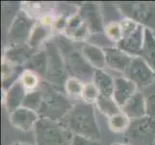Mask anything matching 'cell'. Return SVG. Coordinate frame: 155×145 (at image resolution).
I'll return each instance as SVG.
<instances>
[{
	"label": "cell",
	"instance_id": "obj_16",
	"mask_svg": "<svg viewBox=\"0 0 155 145\" xmlns=\"http://www.w3.org/2000/svg\"><path fill=\"white\" fill-rule=\"evenodd\" d=\"M121 112L130 120L140 119L147 115V99L140 91L133 95L127 103L120 107Z\"/></svg>",
	"mask_w": 155,
	"mask_h": 145
},
{
	"label": "cell",
	"instance_id": "obj_5",
	"mask_svg": "<svg viewBox=\"0 0 155 145\" xmlns=\"http://www.w3.org/2000/svg\"><path fill=\"white\" fill-rule=\"evenodd\" d=\"M120 22L122 29V37L117 43V47L133 57L141 56L146 28L129 19H124Z\"/></svg>",
	"mask_w": 155,
	"mask_h": 145
},
{
	"label": "cell",
	"instance_id": "obj_27",
	"mask_svg": "<svg viewBox=\"0 0 155 145\" xmlns=\"http://www.w3.org/2000/svg\"><path fill=\"white\" fill-rule=\"evenodd\" d=\"M42 96H44V90L36 89L33 91H30L25 97L22 106L26 107V109H29L31 110H34L38 113L41 105Z\"/></svg>",
	"mask_w": 155,
	"mask_h": 145
},
{
	"label": "cell",
	"instance_id": "obj_24",
	"mask_svg": "<svg viewBox=\"0 0 155 145\" xmlns=\"http://www.w3.org/2000/svg\"><path fill=\"white\" fill-rule=\"evenodd\" d=\"M27 65H28L27 69L32 70L36 74H41V77L45 78L47 70V55H46L45 48L36 51L33 54V56L30 58Z\"/></svg>",
	"mask_w": 155,
	"mask_h": 145
},
{
	"label": "cell",
	"instance_id": "obj_17",
	"mask_svg": "<svg viewBox=\"0 0 155 145\" xmlns=\"http://www.w3.org/2000/svg\"><path fill=\"white\" fill-rule=\"evenodd\" d=\"M36 51V50L28 45V43L17 46H9L4 52L3 60L22 67L23 64L29 62L30 58Z\"/></svg>",
	"mask_w": 155,
	"mask_h": 145
},
{
	"label": "cell",
	"instance_id": "obj_34",
	"mask_svg": "<svg viewBox=\"0 0 155 145\" xmlns=\"http://www.w3.org/2000/svg\"><path fill=\"white\" fill-rule=\"evenodd\" d=\"M12 145H32L30 142H26V141H17L14 142Z\"/></svg>",
	"mask_w": 155,
	"mask_h": 145
},
{
	"label": "cell",
	"instance_id": "obj_30",
	"mask_svg": "<svg viewBox=\"0 0 155 145\" xmlns=\"http://www.w3.org/2000/svg\"><path fill=\"white\" fill-rule=\"evenodd\" d=\"M99 96H100L99 91L93 82L85 83L83 92H82V97H81L83 102H85V103H87V104L94 105V103H97Z\"/></svg>",
	"mask_w": 155,
	"mask_h": 145
},
{
	"label": "cell",
	"instance_id": "obj_7",
	"mask_svg": "<svg viewBox=\"0 0 155 145\" xmlns=\"http://www.w3.org/2000/svg\"><path fill=\"white\" fill-rule=\"evenodd\" d=\"M124 139L128 145H154L155 119L147 115L131 120L129 128L124 133Z\"/></svg>",
	"mask_w": 155,
	"mask_h": 145
},
{
	"label": "cell",
	"instance_id": "obj_3",
	"mask_svg": "<svg viewBox=\"0 0 155 145\" xmlns=\"http://www.w3.org/2000/svg\"><path fill=\"white\" fill-rule=\"evenodd\" d=\"M34 133L35 145H73L74 135L61 121L40 117Z\"/></svg>",
	"mask_w": 155,
	"mask_h": 145
},
{
	"label": "cell",
	"instance_id": "obj_26",
	"mask_svg": "<svg viewBox=\"0 0 155 145\" xmlns=\"http://www.w3.org/2000/svg\"><path fill=\"white\" fill-rule=\"evenodd\" d=\"M131 120L122 112L109 118L108 125L111 131L115 133H125L130 126Z\"/></svg>",
	"mask_w": 155,
	"mask_h": 145
},
{
	"label": "cell",
	"instance_id": "obj_9",
	"mask_svg": "<svg viewBox=\"0 0 155 145\" xmlns=\"http://www.w3.org/2000/svg\"><path fill=\"white\" fill-rule=\"evenodd\" d=\"M37 21L38 20H36L24 10H19L17 12L7 33L9 46H17L28 43Z\"/></svg>",
	"mask_w": 155,
	"mask_h": 145
},
{
	"label": "cell",
	"instance_id": "obj_14",
	"mask_svg": "<svg viewBox=\"0 0 155 145\" xmlns=\"http://www.w3.org/2000/svg\"><path fill=\"white\" fill-rule=\"evenodd\" d=\"M28 91L18 78L6 90L4 97V105L9 114L22 106Z\"/></svg>",
	"mask_w": 155,
	"mask_h": 145
},
{
	"label": "cell",
	"instance_id": "obj_2",
	"mask_svg": "<svg viewBox=\"0 0 155 145\" xmlns=\"http://www.w3.org/2000/svg\"><path fill=\"white\" fill-rule=\"evenodd\" d=\"M56 45L63 56L68 77L77 78L82 82H93L95 69L91 66L81 51L72 44L71 40L65 35H59Z\"/></svg>",
	"mask_w": 155,
	"mask_h": 145
},
{
	"label": "cell",
	"instance_id": "obj_4",
	"mask_svg": "<svg viewBox=\"0 0 155 145\" xmlns=\"http://www.w3.org/2000/svg\"><path fill=\"white\" fill-rule=\"evenodd\" d=\"M73 106L74 105L67 95L55 89V87H46L44 89V96L38 114L42 118L61 121L65 119Z\"/></svg>",
	"mask_w": 155,
	"mask_h": 145
},
{
	"label": "cell",
	"instance_id": "obj_1",
	"mask_svg": "<svg viewBox=\"0 0 155 145\" xmlns=\"http://www.w3.org/2000/svg\"><path fill=\"white\" fill-rule=\"evenodd\" d=\"M65 119H67L65 126L73 135L94 141H99L101 139L100 129L92 104L83 102L74 105Z\"/></svg>",
	"mask_w": 155,
	"mask_h": 145
},
{
	"label": "cell",
	"instance_id": "obj_25",
	"mask_svg": "<svg viewBox=\"0 0 155 145\" xmlns=\"http://www.w3.org/2000/svg\"><path fill=\"white\" fill-rule=\"evenodd\" d=\"M95 104L98 106L99 110L108 118L121 112L120 107L117 105L113 97H106L100 95Z\"/></svg>",
	"mask_w": 155,
	"mask_h": 145
},
{
	"label": "cell",
	"instance_id": "obj_19",
	"mask_svg": "<svg viewBox=\"0 0 155 145\" xmlns=\"http://www.w3.org/2000/svg\"><path fill=\"white\" fill-rule=\"evenodd\" d=\"M80 51L86 60L94 69L103 70L106 66V58L104 50L90 43H82L80 47Z\"/></svg>",
	"mask_w": 155,
	"mask_h": 145
},
{
	"label": "cell",
	"instance_id": "obj_22",
	"mask_svg": "<svg viewBox=\"0 0 155 145\" xmlns=\"http://www.w3.org/2000/svg\"><path fill=\"white\" fill-rule=\"evenodd\" d=\"M52 28L53 27H51V26L46 25L45 23H42L41 20H38L31 33V36L28 41V45L31 47H33L34 50H38L39 47L48 38Z\"/></svg>",
	"mask_w": 155,
	"mask_h": 145
},
{
	"label": "cell",
	"instance_id": "obj_6",
	"mask_svg": "<svg viewBox=\"0 0 155 145\" xmlns=\"http://www.w3.org/2000/svg\"><path fill=\"white\" fill-rule=\"evenodd\" d=\"M45 48L47 55V70L45 78L53 87H62L69 78L63 56L56 43H46Z\"/></svg>",
	"mask_w": 155,
	"mask_h": 145
},
{
	"label": "cell",
	"instance_id": "obj_8",
	"mask_svg": "<svg viewBox=\"0 0 155 145\" xmlns=\"http://www.w3.org/2000/svg\"><path fill=\"white\" fill-rule=\"evenodd\" d=\"M125 19L155 32V2H125L117 5Z\"/></svg>",
	"mask_w": 155,
	"mask_h": 145
},
{
	"label": "cell",
	"instance_id": "obj_35",
	"mask_svg": "<svg viewBox=\"0 0 155 145\" xmlns=\"http://www.w3.org/2000/svg\"><path fill=\"white\" fill-rule=\"evenodd\" d=\"M111 145H128L127 143H120V142H114L112 143Z\"/></svg>",
	"mask_w": 155,
	"mask_h": 145
},
{
	"label": "cell",
	"instance_id": "obj_23",
	"mask_svg": "<svg viewBox=\"0 0 155 145\" xmlns=\"http://www.w3.org/2000/svg\"><path fill=\"white\" fill-rule=\"evenodd\" d=\"M20 66L7 61L2 62V86L6 91L11 85L19 78L21 72Z\"/></svg>",
	"mask_w": 155,
	"mask_h": 145
},
{
	"label": "cell",
	"instance_id": "obj_31",
	"mask_svg": "<svg viewBox=\"0 0 155 145\" xmlns=\"http://www.w3.org/2000/svg\"><path fill=\"white\" fill-rule=\"evenodd\" d=\"M104 32L108 38L116 44L122 37V29L120 21H111L104 28Z\"/></svg>",
	"mask_w": 155,
	"mask_h": 145
},
{
	"label": "cell",
	"instance_id": "obj_36",
	"mask_svg": "<svg viewBox=\"0 0 155 145\" xmlns=\"http://www.w3.org/2000/svg\"><path fill=\"white\" fill-rule=\"evenodd\" d=\"M153 33H154V32H153ZM154 35H155V33H154Z\"/></svg>",
	"mask_w": 155,
	"mask_h": 145
},
{
	"label": "cell",
	"instance_id": "obj_20",
	"mask_svg": "<svg viewBox=\"0 0 155 145\" xmlns=\"http://www.w3.org/2000/svg\"><path fill=\"white\" fill-rule=\"evenodd\" d=\"M93 83L98 89L100 95L106 97H113L114 87H115V78H113L109 74L104 72L103 70L95 69Z\"/></svg>",
	"mask_w": 155,
	"mask_h": 145
},
{
	"label": "cell",
	"instance_id": "obj_12",
	"mask_svg": "<svg viewBox=\"0 0 155 145\" xmlns=\"http://www.w3.org/2000/svg\"><path fill=\"white\" fill-rule=\"evenodd\" d=\"M10 123L15 129L23 132L32 130L40 119V115L36 111L21 106L10 114Z\"/></svg>",
	"mask_w": 155,
	"mask_h": 145
},
{
	"label": "cell",
	"instance_id": "obj_21",
	"mask_svg": "<svg viewBox=\"0 0 155 145\" xmlns=\"http://www.w3.org/2000/svg\"><path fill=\"white\" fill-rule=\"evenodd\" d=\"M141 57L155 72V35L147 28L145 31V42L142 48Z\"/></svg>",
	"mask_w": 155,
	"mask_h": 145
},
{
	"label": "cell",
	"instance_id": "obj_13",
	"mask_svg": "<svg viewBox=\"0 0 155 145\" xmlns=\"http://www.w3.org/2000/svg\"><path fill=\"white\" fill-rule=\"evenodd\" d=\"M103 50L106 58V66H108L110 69L116 70V71L125 73L130 65L133 56L121 50L117 47H104Z\"/></svg>",
	"mask_w": 155,
	"mask_h": 145
},
{
	"label": "cell",
	"instance_id": "obj_15",
	"mask_svg": "<svg viewBox=\"0 0 155 145\" xmlns=\"http://www.w3.org/2000/svg\"><path fill=\"white\" fill-rule=\"evenodd\" d=\"M90 34L92 33L89 27L78 14H74L71 17H69L66 28L64 30V35L68 39L81 42L89 38Z\"/></svg>",
	"mask_w": 155,
	"mask_h": 145
},
{
	"label": "cell",
	"instance_id": "obj_10",
	"mask_svg": "<svg viewBox=\"0 0 155 145\" xmlns=\"http://www.w3.org/2000/svg\"><path fill=\"white\" fill-rule=\"evenodd\" d=\"M124 74L125 78L132 80L137 87H147L155 81V72L141 56L133 57Z\"/></svg>",
	"mask_w": 155,
	"mask_h": 145
},
{
	"label": "cell",
	"instance_id": "obj_33",
	"mask_svg": "<svg viewBox=\"0 0 155 145\" xmlns=\"http://www.w3.org/2000/svg\"><path fill=\"white\" fill-rule=\"evenodd\" d=\"M73 145H100V144L98 143V141L91 140V139L74 135Z\"/></svg>",
	"mask_w": 155,
	"mask_h": 145
},
{
	"label": "cell",
	"instance_id": "obj_11",
	"mask_svg": "<svg viewBox=\"0 0 155 145\" xmlns=\"http://www.w3.org/2000/svg\"><path fill=\"white\" fill-rule=\"evenodd\" d=\"M85 21L91 33H101L104 31L102 14L99 6L94 2H86L80 5L77 13Z\"/></svg>",
	"mask_w": 155,
	"mask_h": 145
},
{
	"label": "cell",
	"instance_id": "obj_32",
	"mask_svg": "<svg viewBox=\"0 0 155 145\" xmlns=\"http://www.w3.org/2000/svg\"><path fill=\"white\" fill-rule=\"evenodd\" d=\"M147 116L155 119V95L147 98Z\"/></svg>",
	"mask_w": 155,
	"mask_h": 145
},
{
	"label": "cell",
	"instance_id": "obj_18",
	"mask_svg": "<svg viewBox=\"0 0 155 145\" xmlns=\"http://www.w3.org/2000/svg\"><path fill=\"white\" fill-rule=\"evenodd\" d=\"M137 92V85L127 78H116L113 99L120 107L124 106L127 101Z\"/></svg>",
	"mask_w": 155,
	"mask_h": 145
},
{
	"label": "cell",
	"instance_id": "obj_28",
	"mask_svg": "<svg viewBox=\"0 0 155 145\" xmlns=\"http://www.w3.org/2000/svg\"><path fill=\"white\" fill-rule=\"evenodd\" d=\"M84 83L79 79L74 78H68L64 85V88L67 93V96L71 99H78L82 97V92L84 89Z\"/></svg>",
	"mask_w": 155,
	"mask_h": 145
},
{
	"label": "cell",
	"instance_id": "obj_29",
	"mask_svg": "<svg viewBox=\"0 0 155 145\" xmlns=\"http://www.w3.org/2000/svg\"><path fill=\"white\" fill-rule=\"evenodd\" d=\"M19 79L28 92L36 90L40 82L39 74L29 69H25V71H22V73H21L19 77Z\"/></svg>",
	"mask_w": 155,
	"mask_h": 145
}]
</instances>
